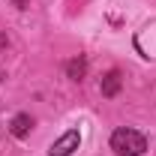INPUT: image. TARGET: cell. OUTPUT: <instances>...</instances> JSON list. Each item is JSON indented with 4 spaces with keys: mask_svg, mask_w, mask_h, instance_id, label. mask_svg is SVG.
Masks as SVG:
<instances>
[{
    "mask_svg": "<svg viewBox=\"0 0 156 156\" xmlns=\"http://www.w3.org/2000/svg\"><path fill=\"white\" fill-rule=\"evenodd\" d=\"M111 150L120 156H141L147 150V138L135 129H129V126H123L111 135Z\"/></svg>",
    "mask_w": 156,
    "mask_h": 156,
    "instance_id": "6da1fadb",
    "label": "cell"
},
{
    "mask_svg": "<svg viewBox=\"0 0 156 156\" xmlns=\"http://www.w3.org/2000/svg\"><path fill=\"white\" fill-rule=\"evenodd\" d=\"M78 144H81V132L78 129H69V132H63V135L48 147V156H69L78 150Z\"/></svg>",
    "mask_w": 156,
    "mask_h": 156,
    "instance_id": "7a4b0ae2",
    "label": "cell"
},
{
    "mask_svg": "<svg viewBox=\"0 0 156 156\" xmlns=\"http://www.w3.org/2000/svg\"><path fill=\"white\" fill-rule=\"evenodd\" d=\"M120 81H123V78H120V72H117V69H111L108 75L102 78V96H114L117 90H120Z\"/></svg>",
    "mask_w": 156,
    "mask_h": 156,
    "instance_id": "3957f363",
    "label": "cell"
},
{
    "mask_svg": "<svg viewBox=\"0 0 156 156\" xmlns=\"http://www.w3.org/2000/svg\"><path fill=\"white\" fill-rule=\"evenodd\" d=\"M30 129H33V120H30L27 114H18L15 120H12V135L15 138H24Z\"/></svg>",
    "mask_w": 156,
    "mask_h": 156,
    "instance_id": "277c9868",
    "label": "cell"
},
{
    "mask_svg": "<svg viewBox=\"0 0 156 156\" xmlns=\"http://www.w3.org/2000/svg\"><path fill=\"white\" fill-rule=\"evenodd\" d=\"M66 69H69V75H72V78L78 81V78L84 75V60H72V63H69Z\"/></svg>",
    "mask_w": 156,
    "mask_h": 156,
    "instance_id": "5b68a950",
    "label": "cell"
},
{
    "mask_svg": "<svg viewBox=\"0 0 156 156\" xmlns=\"http://www.w3.org/2000/svg\"><path fill=\"white\" fill-rule=\"evenodd\" d=\"M12 3H18L21 9H24V6H27V0H12Z\"/></svg>",
    "mask_w": 156,
    "mask_h": 156,
    "instance_id": "8992f818",
    "label": "cell"
}]
</instances>
